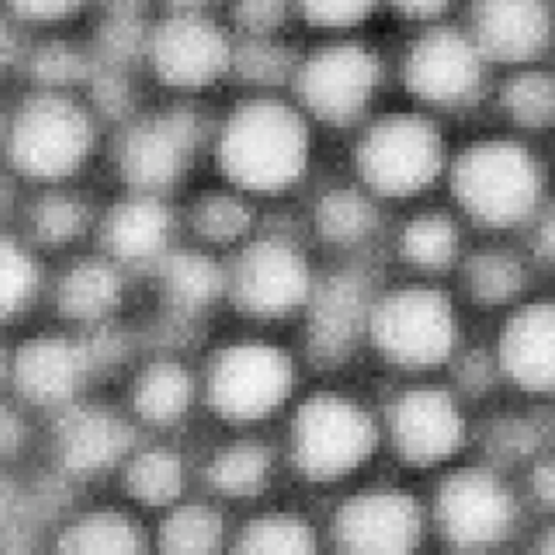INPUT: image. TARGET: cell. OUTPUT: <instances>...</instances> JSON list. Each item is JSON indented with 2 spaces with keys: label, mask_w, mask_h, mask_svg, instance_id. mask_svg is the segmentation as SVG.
I'll return each instance as SVG.
<instances>
[{
  "label": "cell",
  "mask_w": 555,
  "mask_h": 555,
  "mask_svg": "<svg viewBox=\"0 0 555 555\" xmlns=\"http://www.w3.org/2000/svg\"><path fill=\"white\" fill-rule=\"evenodd\" d=\"M310 134L289 104L257 98L238 104L224 120L218 158L228 179L250 193H283L308 167Z\"/></svg>",
  "instance_id": "6da1fadb"
},
{
  "label": "cell",
  "mask_w": 555,
  "mask_h": 555,
  "mask_svg": "<svg viewBox=\"0 0 555 555\" xmlns=\"http://www.w3.org/2000/svg\"><path fill=\"white\" fill-rule=\"evenodd\" d=\"M451 193L463 211L491 230L532 222L544 206L540 158L514 139H481L451 165Z\"/></svg>",
  "instance_id": "7a4b0ae2"
},
{
  "label": "cell",
  "mask_w": 555,
  "mask_h": 555,
  "mask_svg": "<svg viewBox=\"0 0 555 555\" xmlns=\"http://www.w3.org/2000/svg\"><path fill=\"white\" fill-rule=\"evenodd\" d=\"M357 169L382 197L420 195L444 169L442 132L422 114L382 116L359 139Z\"/></svg>",
  "instance_id": "3957f363"
},
{
  "label": "cell",
  "mask_w": 555,
  "mask_h": 555,
  "mask_svg": "<svg viewBox=\"0 0 555 555\" xmlns=\"http://www.w3.org/2000/svg\"><path fill=\"white\" fill-rule=\"evenodd\" d=\"M456 312L433 287H401L371 308L369 334L377 352L401 369H436L456 347Z\"/></svg>",
  "instance_id": "277c9868"
},
{
  "label": "cell",
  "mask_w": 555,
  "mask_h": 555,
  "mask_svg": "<svg viewBox=\"0 0 555 555\" xmlns=\"http://www.w3.org/2000/svg\"><path fill=\"white\" fill-rule=\"evenodd\" d=\"M8 155L30 179L56 181L75 173L93 146L91 118L77 102L42 93L20 104L8 126Z\"/></svg>",
  "instance_id": "5b68a950"
},
{
  "label": "cell",
  "mask_w": 555,
  "mask_h": 555,
  "mask_svg": "<svg viewBox=\"0 0 555 555\" xmlns=\"http://www.w3.org/2000/svg\"><path fill=\"white\" fill-rule=\"evenodd\" d=\"M375 444L373 416L338 393L310 396L292 422V459L304 477L320 483L352 475Z\"/></svg>",
  "instance_id": "8992f818"
},
{
  "label": "cell",
  "mask_w": 555,
  "mask_h": 555,
  "mask_svg": "<svg viewBox=\"0 0 555 555\" xmlns=\"http://www.w3.org/2000/svg\"><path fill=\"white\" fill-rule=\"evenodd\" d=\"M294 385L289 357L267 343H236L220 350L206 377L208 405L234 424L264 420L281 408Z\"/></svg>",
  "instance_id": "52a82bcc"
},
{
  "label": "cell",
  "mask_w": 555,
  "mask_h": 555,
  "mask_svg": "<svg viewBox=\"0 0 555 555\" xmlns=\"http://www.w3.org/2000/svg\"><path fill=\"white\" fill-rule=\"evenodd\" d=\"M486 63L489 59L470 33L436 26L408 49L403 79L408 91L430 107L465 109L483 91Z\"/></svg>",
  "instance_id": "ba28073f"
},
{
  "label": "cell",
  "mask_w": 555,
  "mask_h": 555,
  "mask_svg": "<svg viewBox=\"0 0 555 555\" xmlns=\"http://www.w3.org/2000/svg\"><path fill=\"white\" fill-rule=\"evenodd\" d=\"M436 524L444 542L454 548H491L512 534L516 500L509 486L489 467H463L440 483Z\"/></svg>",
  "instance_id": "9c48e42d"
},
{
  "label": "cell",
  "mask_w": 555,
  "mask_h": 555,
  "mask_svg": "<svg viewBox=\"0 0 555 555\" xmlns=\"http://www.w3.org/2000/svg\"><path fill=\"white\" fill-rule=\"evenodd\" d=\"M382 81L375 51L357 42L318 49L297 73V91L310 114L324 124L347 126L369 109Z\"/></svg>",
  "instance_id": "30bf717a"
},
{
  "label": "cell",
  "mask_w": 555,
  "mask_h": 555,
  "mask_svg": "<svg viewBox=\"0 0 555 555\" xmlns=\"http://www.w3.org/2000/svg\"><path fill=\"white\" fill-rule=\"evenodd\" d=\"M232 301L253 318H285L310 297L306 257L281 238L255 241L230 275Z\"/></svg>",
  "instance_id": "8fae6325"
},
{
  "label": "cell",
  "mask_w": 555,
  "mask_h": 555,
  "mask_svg": "<svg viewBox=\"0 0 555 555\" xmlns=\"http://www.w3.org/2000/svg\"><path fill=\"white\" fill-rule=\"evenodd\" d=\"M155 75L173 89H204L232 67L234 47L202 12H173L149 38Z\"/></svg>",
  "instance_id": "7c38bea8"
},
{
  "label": "cell",
  "mask_w": 555,
  "mask_h": 555,
  "mask_svg": "<svg viewBox=\"0 0 555 555\" xmlns=\"http://www.w3.org/2000/svg\"><path fill=\"white\" fill-rule=\"evenodd\" d=\"M389 433L401 461L412 467H433L461 451L465 416L447 389L412 387L393 401Z\"/></svg>",
  "instance_id": "4fadbf2b"
},
{
  "label": "cell",
  "mask_w": 555,
  "mask_h": 555,
  "mask_svg": "<svg viewBox=\"0 0 555 555\" xmlns=\"http://www.w3.org/2000/svg\"><path fill=\"white\" fill-rule=\"evenodd\" d=\"M202 139L199 118L188 109H171L134 124L124 137L118 165L137 188H165L193 165Z\"/></svg>",
  "instance_id": "5bb4252c"
},
{
  "label": "cell",
  "mask_w": 555,
  "mask_h": 555,
  "mask_svg": "<svg viewBox=\"0 0 555 555\" xmlns=\"http://www.w3.org/2000/svg\"><path fill=\"white\" fill-rule=\"evenodd\" d=\"M334 518L336 540L350 553H408L420 546L424 532L422 507L393 489L359 493Z\"/></svg>",
  "instance_id": "9a60e30c"
},
{
  "label": "cell",
  "mask_w": 555,
  "mask_h": 555,
  "mask_svg": "<svg viewBox=\"0 0 555 555\" xmlns=\"http://www.w3.org/2000/svg\"><path fill=\"white\" fill-rule=\"evenodd\" d=\"M470 35L489 61L532 65L555 44V3L475 0Z\"/></svg>",
  "instance_id": "2e32d148"
},
{
  "label": "cell",
  "mask_w": 555,
  "mask_h": 555,
  "mask_svg": "<svg viewBox=\"0 0 555 555\" xmlns=\"http://www.w3.org/2000/svg\"><path fill=\"white\" fill-rule=\"evenodd\" d=\"M498 366L514 387L555 396V301H532L512 312L498 340Z\"/></svg>",
  "instance_id": "e0dca14e"
},
{
  "label": "cell",
  "mask_w": 555,
  "mask_h": 555,
  "mask_svg": "<svg viewBox=\"0 0 555 555\" xmlns=\"http://www.w3.org/2000/svg\"><path fill=\"white\" fill-rule=\"evenodd\" d=\"M371 308L369 285L361 273L340 271L328 275L310 301V352L322 363L345 361L363 328H369Z\"/></svg>",
  "instance_id": "ac0fdd59"
},
{
  "label": "cell",
  "mask_w": 555,
  "mask_h": 555,
  "mask_svg": "<svg viewBox=\"0 0 555 555\" xmlns=\"http://www.w3.org/2000/svg\"><path fill=\"white\" fill-rule=\"evenodd\" d=\"M93 371V361L83 343L54 336L24 343L12 359L14 387L38 405L69 401Z\"/></svg>",
  "instance_id": "d6986e66"
},
{
  "label": "cell",
  "mask_w": 555,
  "mask_h": 555,
  "mask_svg": "<svg viewBox=\"0 0 555 555\" xmlns=\"http://www.w3.org/2000/svg\"><path fill=\"white\" fill-rule=\"evenodd\" d=\"M132 444L128 424L109 410L75 408L56 430L59 456L75 473H98L126 456Z\"/></svg>",
  "instance_id": "ffe728a7"
},
{
  "label": "cell",
  "mask_w": 555,
  "mask_h": 555,
  "mask_svg": "<svg viewBox=\"0 0 555 555\" xmlns=\"http://www.w3.org/2000/svg\"><path fill=\"white\" fill-rule=\"evenodd\" d=\"M171 230L167 206L153 197H134L116 204L102 224L107 253L124 262H146L158 257Z\"/></svg>",
  "instance_id": "44dd1931"
},
{
  "label": "cell",
  "mask_w": 555,
  "mask_h": 555,
  "mask_svg": "<svg viewBox=\"0 0 555 555\" xmlns=\"http://www.w3.org/2000/svg\"><path fill=\"white\" fill-rule=\"evenodd\" d=\"M124 297L118 271L104 259H83L59 285V308L65 318L95 322L107 318Z\"/></svg>",
  "instance_id": "7402d4cb"
},
{
  "label": "cell",
  "mask_w": 555,
  "mask_h": 555,
  "mask_svg": "<svg viewBox=\"0 0 555 555\" xmlns=\"http://www.w3.org/2000/svg\"><path fill=\"white\" fill-rule=\"evenodd\" d=\"M195 385L188 371L173 361H158L137 377L132 405L149 424H173L193 403Z\"/></svg>",
  "instance_id": "603a6c76"
},
{
  "label": "cell",
  "mask_w": 555,
  "mask_h": 555,
  "mask_svg": "<svg viewBox=\"0 0 555 555\" xmlns=\"http://www.w3.org/2000/svg\"><path fill=\"white\" fill-rule=\"evenodd\" d=\"M500 109L516 128L542 132L555 128V73L520 65L500 89Z\"/></svg>",
  "instance_id": "cb8c5ba5"
},
{
  "label": "cell",
  "mask_w": 555,
  "mask_h": 555,
  "mask_svg": "<svg viewBox=\"0 0 555 555\" xmlns=\"http://www.w3.org/2000/svg\"><path fill=\"white\" fill-rule=\"evenodd\" d=\"M160 283L169 304L188 315L211 306L220 297L224 275L211 257L177 253L163 262Z\"/></svg>",
  "instance_id": "d4e9b609"
},
{
  "label": "cell",
  "mask_w": 555,
  "mask_h": 555,
  "mask_svg": "<svg viewBox=\"0 0 555 555\" xmlns=\"http://www.w3.org/2000/svg\"><path fill=\"white\" fill-rule=\"evenodd\" d=\"M465 287L481 306H509L524 297L528 287V267L509 250H481L467 259Z\"/></svg>",
  "instance_id": "484cf974"
},
{
  "label": "cell",
  "mask_w": 555,
  "mask_h": 555,
  "mask_svg": "<svg viewBox=\"0 0 555 555\" xmlns=\"http://www.w3.org/2000/svg\"><path fill=\"white\" fill-rule=\"evenodd\" d=\"M273 470L271 451L259 442H234L218 451L208 467L214 489L230 498H255L262 493Z\"/></svg>",
  "instance_id": "4316f807"
},
{
  "label": "cell",
  "mask_w": 555,
  "mask_h": 555,
  "mask_svg": "<svg viewBox=\"0 0 555 555\" xmlns=\"http://www.w3.org/2000/svg\"><path fill=\"white\" fill-rule=\"evenodd\" d=\"M56 548L63 553H139L144 551V537L130 518L98 512L67 526Z\"/></svg>",
  "instance_id": "83f0119b"
},
{
  "label": "cell",
  "mask_w": 555,
  "mask_h": 555,
  "mask_svg": "<svg viewBox=\"0 0 555 555\" xmlns=\"http://www.w3.org/2000/svg\"><path fill=\"white\" fill-rule=\"evenodd\" d=\"M459 228L447 214L428 211L414 216L401 234L405 262L424 271H442L459 255Z\"/></svg>",
  "instance_id": "f1b7e54d"
},
{
  "label": "cell",
  "mask_w": 555,
  "mask_h": 555,
  "mask_svg": "<svg viewBox=\"0 0 555 555\" xmlns=\"http://www.w3.org/2000/svg\"><path fill=\"white\" fill-rule=\"evenodd\" d=\"M128 493L144 507H167L183 491L181 459L169 449H149L126 473Z\"/></svg>",
  "instance_id": "f546056e"
},
{
  "label": "cell",
  "mask_w": 555,
  "mask_h": 555,
  "mask_svg": "<svg viewBox=\"0 0 555 555\" xmlns=\"http://www.w3.org/2000/svg\"><path fill=\"white\" fill-rule=\"evenodd\" d=\"M377 222V214L373 204L357 190L338 188L326 193L315 208V224L320 234L338 243V246H350L366 238Z\"/></svg>",
  "instance_id": "4dcf8cb0"
},
{
  "label": "cell",
  "mask_w": 555,
  "mask_h": 555,
  "mask_svg": "<svg viewBox=\"0 0 555 555\" xmlns=\"http://www.w3.org/2000/svg\"><path fill=\"white\" fill-rule=\"evenodd\" d=\"M220 516L202 505L171 512L160 526L158 544L165 553H214L222 542Z\"/></svg>",
  "instance_id": "1f68e13d"
},
{
  "label": "cell",
  "mask_w": 555,
  "mask_h": 555,
  "mask_svg": "<svg viewBox=\"0 0 555 555\" xmlns=\"http://www.w3.org/2000/svg\"><path fill=\"white\" fill-rule=\"evenodd\" d=\"M234 548L243 553H312L315 532L297 516H259L241 530Z\"/></svg>",
  "instance_id": "d6a6232c"
},
{
  "label": "cell",
  "mask_w": 555,
  "mask_h": 555,
  "mask_svg": "<svg viewBox=\"0 0 555 555\" xmlns=\"http://www.w3.org/2000/svg\"><path fill=\"white\" fill-rule=\"evenodd\" d=\"M551 422L542 414H507L489 433V449L498 461L520 463L540 459L546 451Z\"/></svg>",
  "instance_id": "836d02e7"
},
{
  "label": "cell",
  "mask_w": 555,
  "mask_h": 555,
  "mask_svg": "<svg viewBox=\"0 0 555 555\" xmlns=\"http://www.w3.org/2000/svg\"><path fill=\"white\" fill-rule=\"evenodd\" d=\"M250 208L232 195H206L193 208V228L211 243H234L248 234Z\"/></svg>",
  "instance_id": "e575fe53"
},
{
  "label": "cell",
  "mask_w": 555,
  "mask_h": 555,
  "mask_svg": "<svg viewBox=\"0 0 555 555\" xmlns=\"http://www.w3.org/2000/svg\"><path fill=\"white\" fill-rule=\"evenodd\" d=\"M232 67L250 83L273 86L292 73V54L269 35H248L246 42L234 47Z\"/></svg>",
  "instance_id": "d590c367"
},
{
  "label": "cell",
  "mask_w": 555,
  "mask_h": 555,
  "mask_svg": "<svg viewBox=\"0 0 555 555\" xmlns=\"http://www.w3.org/2000/svg\"><path fill=\"white\" fill-rule=\"evenodd\" d=\"M30 222L35 236L51 246H63L83 232L89 211L79 199L69 195H47L35 204Z\"/></svg>",
  "instance_id": "8d00e7d4"
},
{
  "label": "cell",
  "mask_w": 555,
  "mask_h": 555,
  "mask_svg": "<svg viewBox=\"0 0 555 555\" xmlns=\"http://www.w3.org/2000/svg\"><path fill=\"white\" fill-rule=\"evenodd\" d=\"M0 269H3V283H0L3 312L5 318H14L33 301L35 292H38L40 271L35 259L14 238L3 241V264Z\"/></svg>",
  "instance_id": "74e56055"
},
{
  "label": "cell",
  "mask_w": 555,
  "mask_h": 555,
  "mask_svg": "<svg viewBox=\"0 0 555 555\" xmlns=\"http://www.w3.org/2000/svg\"><path fill=\"white\" fill-rule=\"evenodd\" d=\"M151 33L144 30L139 14L134 12H112L100 30V56L104 65H124L134 59L139 51L149 47Z\"/></svg>",
  "instance_id": "f35d334b"
},
{
  "label": "cell",
  "mask_w": 555,
  "mask_h": 555,
  "mask_svg": "<svg viewBox=\"0 0 555 555\" xmlns=\"http://www.w3.org/2000/svg\"><path fill=\"white\" fill-rule=\"evenodd\" d=\"M30 73L47 86H67L89 75V65L77 49L63 42H51L35 51L30 59Z\"/></svg>",
  "instance_id": "ab89813d"
},
{
  "label": "cell",
  "mask_w": 555,
  "mask_h": 555,
  "mask_svg": "<svg viewBox=\"0 0 555 555\" xmlns=\"http://www.w3.org/2000/svg\"><path fill=\"white\" fill-rule=\"evenodd\" d=\"M306 20L322 28H345L369 20L377 0H297Z\"/></svg>",
  "instance_id": "60d3db41"
},
{
  "label": "cell",
  "mask_w": 555,
  "mask_h": 555,
  "mask_svg": "<svg viewBox=\"0 0 555 555\" xmlns=\"http://www.w3.org/2000/svg\"><path fill=\"white\" fill-rule=\"evenodd\" d=\"M287 10L289 0H234V20L248 35H271Z\"/></svg>",
  "instance_id": "b9f144b4"
},
{
  "label": "cell",
  "mask_w": 555,
  "mask_h": 555,
  "mask_svg": "<svg viewBox=\"0 0 555 555\" xmlns=\"http://www.w3.org/2000/svg\"><path fill=\"white\" fill-rule=\"evenodd\" d=\"M93 95L100 109L112 116L124 114L130 107V86L116 65H102L100 73L93 75Z\"/></svg>",
  "instance_id": "7bdbcfd3"
},
{
  "label": "cell",
  "mask_w": 555,
  "mask_h": 555,
  "mask_svg": "<svg viewBox=\"0 0 555 555\" xmlns=\"http://www.w3.org/2000/svg\"><path fill=\"white\" fill-rule=\"evenodd\" d=\"M500 373L498 366V357L491 359L486 352L481 350H473L470 354H465L459 363V371H456V379L463 391L467 393H483L489 391L495 375Z\"/></svg>",
  "instance_id": "ee69618b"
},
{
  "label": "cell",
  "mask_w": 555,
  "mask_h": 555,
  "mask_svg": "<svg viewBox=\"0 0 555 555\" xmlns=\"http://www.w3.org/2000/svg\"><path fill=\"white\" fill-rule=\"evenodd\" d=\"M8 5L26 22H61L75 14L83 0H8Z\"/></svg>",
  "instance_id": "f6af8a7d"
},
{
  "label": "cell",
  "mask_w": 555,
  "mask_h": 555,
  "mask_svg": "<svg viewBox=\"0 0 555 555\" xmlns=\"http://www.w3.org/2000/svg\"><path fill=\"white\" fill-rule=\"evenodd\" d=\"M532 253L540 262L555 271V199L544 202L532 218Z\"/></svg>",
  "instance_id": "bcb514c9"
},
{
  "label": "cell",
  "mask_w": 555,
  "mask_h": 555,
  "mask_svg": "<svg viewBox=\"0 0 555 555\" xmlns=\"http://www.w3.org/2000/svg\"><path fill=\"white\" fill-rule=\"evenodd\" d=\"M530 489L537 505L555 516V451H544L540 459H534Z\"/></svg>",
  "instance_id": "7dc6e473"
},
{
  "label": "cell",
  "mask_w": 555,
  "mask_h": 555,
  "mask_svg": "<svg viewBox=\"0 0 555 555\" xmlns=\"http://www.w3.org/2000/svg\"><path fill=\"white\" fill-rule=\"evenodd\" d=\"M391 5L410 22H436L449 10L451 0H391Z\"/></svg>",
  "instance_id": "c3c4849f"
},
{
  "label": "cell",
  "mask_w": 555,
  "mask_h": 555,
  "mask_svg": "<svg viewBox=\"0 0 555 555\" xmlns=\"http://www.w3.org/2000/svg\"><path fill=\"white\" fill-rule=\"evenodd\" d=\"M20 442H22V424L8 410L3 414V451H5V454H10V451H14L16 447H20Z\"/></svg>",
  "instance_id": "681fc988"
},
{
  "label": "cell",
  "mask_w": 555,
  "mask_h": 555,
  "mask_svg": "<svg viewBox=\"0 0 555 555\" xmlns=\"http://www.w3.org/2000/svg\"><path fill=\"white\" fill-rule=\"evenodd\" d=\"M167 5H171L173 12H202L211 0H165Z\"/></svg>",
  "instance_id": "f907efd6"
},
{
  "label": "cell",
  "mask_w": 555,
  "mask_h": 555,
  "mask_svg": "<svg viewBox=\"0 0 555 555\" xmlns=\"http://www.w3.org/2000/svg\"><path fill=\"white\" fill-rule=\"evenodd\" d=\"M537 548L544 553H555V524L548 526L540 537H537Z\"/></svg>",
  "instance_id": "816d5d0a"
},
{
  "label": "cell",
  "mask_w": 555,
  "mask_h": 555,
  "mask_svg": "<svg viewBox=\"0 0 555 555\" xmlns=\"http://www.w3.org/2000/svg\"><path fill=\"white\" fill-rule=\"evenodd\" d=\"M112 12H134L139 14V8L144 5V0H107Z\"/></svg>",
  "instance_id": "f5cc1de1"
}]
</instances>
